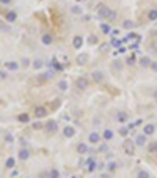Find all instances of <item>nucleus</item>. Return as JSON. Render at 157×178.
<instances>
[{
    "label": "nucleus",
    "mask_w": 157,
    "mask_h": 178,
    "mask_svg": "<svg viewBox=\"0 0 157 178\" xmlns=\"http://www.w3.org/2000/svg\"><path fill=\"white\" fill-rule=\"evenodd\" d=\"M105 19H107V22H110V21H115V19H116V13H115L113 10H110V11H108V14L105 16Z\"/></svg>",
    "instance_id": "obj_36"
},
{
    "label": "nucleus",
    "mask_w": 157,
    "mask_h": 178,
    "mask_svg": "<svg viewBox=\"0 0 157 178\" xmlns=\"http://www.w3.org/2000/svg\"><path fill=\"white\" fill-rule=\"evenodd\" d=\"M0 3H3V5H10L11 0H0Z\"/></svg>",
    "instance_id": "obj_46"
},
{
    "label": "nucleus",
    "mask_w": 157,
    "mask_h": 178,
    "mask_svg": "<svg viewBox=\"0 0 157 178\" xmlns=\"http://www.w3.org/2000/svg\"><path fill=\"white\" fill-rule=\"evenodd\" d=\"M5 21L10 22V24L16 22V21H17V13H16V11H8L6 14H5Z\"/></svg>",
    "instance_id": "obj_20"
},
{
    "label": "nucleus",
    "mask_w": 157,
    "mask_h": 178,
    "mask_svg": "<svg viewBox=\"0 0 157 178\" xmlns=\"http://www.w3.org/2000/svg\"><path fill=\"white\" fill-rule=\"evenodd\" d=\"M101 178H108V173H107V175H105V173H104V175L101 177Z\"/></svg>",
    "instance_id": "obj_47"
},
{
    "label": "nucleus",
    "mask_w": 157,
    "mask_h": 178,
    "mask_svg": "<svg viewBox=\"0 0 157 178\" xmlns=\"http://www.w3.org/2000/svg\"><path fill=\"white\" fill-rule=\"evenodd\" d=\"M82 46H83V38H82L80 35H76L72 38V47L74 49H82Z\"/></svg>",
    "instance_id": "obj_13"
},
{
    "label": "nucleus",
    "mask_w": 157,
    "mask_h": 178,
    "mask_svg": "<svg viewBox=\"0 0 157 178\" xmlns=\"http://www.w3.org/2000/svg\"><path fill=\"white\" fill-rule=\"evenodd\" d=\"M19 161H27V159H30V156H31V153H30V150L29 148H21L19 150Z\"/></svg>",
    "instance_id": "obj_12"
},
{
    "label": "nucleus",
    "mask_w": 157,
    "mask_h": 178,
    "mask_svg": "<svg viewBox=\"0 0 157 178\" xmlns=\"http://www.w3.org/2000/svg\"><path fill=\"white\" fill-rule=\"evenodd\" d=\"M129 132H131V129H129L127 126H121V128L118 129V134L121 136V137H127V136H129Z\"/></svg>",
    "instance_id": "obj_29"
},
{
    "label": "nucleus",
    "mask_w": 157,
    "mask_h": 178,
    "mask_svg": "<svg viewBox=\"0 0 157 178\" xmlns=\"http://www.w3.org/2000/svg\"><path fill=\"white\" fill-rule=\"evenodd\" d=\"M71 178H78V177H71Z\"/></svg>",
    "instance_id": "obj_49"
},
{
    "label": "nucleus",
    "mask_w": 157,
    "mask_h": 178,
    "mask_svg": "<svg viewBox=\"0 0 157 178\" xmlns=\"http://www.w3.org/2000/svg\"><path fill=\"white\" fill-rule=\"evenodd\" d=\"M116 120H118L119 123H126V121L129 120V113L124 112V111H119V112L116 113Z\"/></svg>",
    "instance_id": "obj_24"
},
{
    "label": "nucleus",
    "mask_w": 157,
    "mask_h": 178,
    "mask_svg": "<svg viewBox=\"0 0 157 178\" xmlns=\"http://www.w3.org/2000/svg\"><path fill=\"white\" fill-rule=\"evenodd\" d=\"M30 65H31V62L29 60V58H24V60H22V66H24V68L30 66Z\"/></svg>",
    "instance_id": "obj_43"
},
{
    "label": "nucleus",
    "mask_w": 157,
    "mask_h": 178,
    "mask_svg": "<svg viewBox=\"0 0 157 178\" xmlns=\"http://www.w3.org/2000/svg\"><path fill=\"white\" fill-rule=\"evenodd\" d=\"M63 136H64L66 139H71V137H74V136H76V128H74V126H71V125L64 126V128H63Z\"/></svg>",
    "instance_id": "obj_9"
},
{
    "label": "nucleus",
    "mask_w": 157,
    "mask_h": 178,
    "mask_svg": "<svg viewBox=\"0 0 157 178\" xmlns=\"http://www.w3.org/2000/svg\"><path fill=\"white\" fill-rule=\"evenodd\" d=\"M43 128H44V125H43V123H39V121L33 123V129H43Z\"/></svg>",
    "instance_id": "obj_42"
},
{
    "label": "nucleus",
    "mask_w": 157,
    "mask_h": 178,
    "mask_svg": "<svg viewBox=\"0 0 157 178\" xmlns=\"http://www.w3.org/2000/svg\"><path fill=\"white\" fill-rule=\"evenodd\" d=\"M69 11H71L74 16H82L83 14V8H82L80 5H72L71 8H69Z\"/></svg>",
    "instance_id": "obj_23"
},
{
    "label": "nucleus",
    "mask_w": 157,
    "mask_h": 178,
    "mask_svg": "<svg viewBox=\"0 0 157 178\" xmlns=\"http://www.w3.org/2000/svg\"><path fill=\"white\" fill-rule=\"evenodd\" d=\"M47 178H60V170L58 169H50L49 173H47Z\"/></svg>",
    "instance_id": "obj_30"
},
{
    "label": "nucleus",
    "mask_w": 157,
    "mask_h": 178,
    "mask_svg": "<svg viewBox=\"0 0 157 178\" xmlns=\"http://www.w3.org/2000/svg\"><path fill=\"white\" fill-rule=\"evenodd\" d=\"M5 166H6V169H14V166H16V158H8L6 159V162H5Z\"/></svg>",
    "instance_id": "obj_34"
},
{
    "label": "nucleus",
    "mask_w": 157,
    "mask_h": 178,
    "mask_svg": "<svg viewBox=\"0 0 157 178\" xmlns=\"http://www.w3.org/2000/svg\"><path fill=\"white\" fill-rule=\"evenodd\" d=\"M143 134L145 136H154L156 134V125H152V123H146L145 126H143Z\"/></svg>",
    "instance_id": "obj_6"
},
{
    "label": "nucleus",
    "mask_w": 157,
    "mask_h": 178,
    "mask_svg": "<svg viewBox=\"0 0 157 178\" xmlns=\"http://www.w3.org/2000/svg\"><path fill=\"white\" fill-rule=\"evenodd\" d=\"M151 63H152V60L148 55H145V57H141L140 58V65L143 66V68H149L151 66Z\"/></svg>",
    "instance_id": "obj_26"
},
{
    "label": "nucleus",
    "mask_w": 157,
    "mask_h": 178,
    "mask_svg": "<svg viewBox=\"0 0 157 178\" xmlns=\"http://www.w3.org/2000/svg\"><path fill=\"white\" fill-rule=\"evenodd\" d=\"M50 68H52V71H57V72H60V71L64 70V66H63L58 60H55V58H54L52 62H50Z\"/></svg>",
    "instance_id": "obj_19"
},
{
    "label": "nucleus",
    "mask_w": 157,
    "mask_h": 178,
    "mask_svg": "<svg viewBox=\"0 0 157 178\" xmlns=\"http://www.w3.org/2000/svg\"><path fill=\"white\" fill-rule=\"evenodd\" d=\"M88 43H90V44H98V38H96L94 35H91L90 38H88Z\"/></svg>",
    "instance_id": "obj_40"
},
{
    "label": "nucleus",
    "mask_w": 157,
    "mask_h": 178,
    "mask_svg": "<svg viewBox=\"0 0 157 178\" xmlns=\"http://www.w3.org/2000/svg\"><path fill=\"white\" fill-rule=\"evenodd\" d=\"M77 153L78 154H88L90 153V147H88V144H85V142H80L77 145Z\"/></svg>",
    "instance_id": "obj_16"
},
{
    "label": "nucleus",
    "mask_w": 157,
    "mask_h": 178,
    "mask_svg": "<svg viewBox=\"0 0 157 178\" xmlns=\"http://www.w3.org/2000/svg\"><path fill=\"white\" fill-rule=\"evenodd\" d=\"M118 169V162L116 161H108L107 162V170L108 172H115Z\"/></svg>",
    "instance_id": "obj_32"
},
{
    "label": "nucleus",
    "mask_w": 157,
    "mask_h": 178,
    "mask_svg": "<svg viewBox=\"0 0 157 178\" xmlns=\"http://www.w3.org/2000/svg\"><path fill=\"white\" fill-rule=\"evenodd\" d=\"M135 150H137V145L133 140H124L123 144V151L127 154V156H133L135 154Z\"/></svg>",
    "instance_id": "obj_1"
},
{
    "label": "nucleus",
    "mask_w": 157,
    "mask_h": 178,
    "mask_svg": "<svg viewBox=\"0 0 157 178\" xmlns=\"http://www.w3.org/2000/svg\"><path fill=\"white\" fill-rule=\"evenodd\" d=\"M31 66H33V70H41V68L44 66V62L41 60V58H36V60L31 62Z\"/></svg>",
    "instance_id": "obj_28"
},
{
    "label": "nucleus",
    "mask_w": 157,
    "mask_h": 178,
    "mask_svg": "<svg viewBox=\"0 0 157 178\" xmlns=\"http://www.w3.org/2000/svg\"><path fill=\"white\" fill-rule=\"evenodd\" d=\"M44 129L47 134H55V132L58 131V123L55 120H47V123L44 125Z\"/></svg>",
    "instance_id": "obj_2"
},
{
    "label": "nucleus",
    "mask_w": 157,
    "mask_h": 178,
    "mask_svg": "<svg viewBox=\"0 0 157 178\" xmlns=\"http://www.w3.org/2000/svg\"><path fill=\"white\" fill-rule=\"evenodd\" d=\"M135 62H137V55H135V54H132V55H129L126 58V65L127 66H133V65H135Z\"/></svg>",
    "instance_id": "obj_31"
},
{
    "label": "nucleus",
    "mask_w": 157,
    "mask_h": 178,
    "mask_svg": "<svg viewBox=\"0 0 157 178\" xmlns=\"http://www.w3.org/2000/svg\"><path fill=\"white\" fill-rule=\"evenodd\" d=\"M5 68L8 71H17V70H19V63H17V62H6Z\"/></svg>",
    "instance_id": "obj_25"
},
{
    "label": "nucleus",
    "mask_w": 157,
    "mask_h": 178,
    "mask_svg": "<svg viewBox=\"0 0 157 178\" xmlns=\"http://www.w3.org/2000/svg\"><path fill=\"white\" fill-rule=\"evenodd\" d=\"M99 151H101V153H107V151H108V145H107V144L99 145Z\"/></svg>",
    "instance_id": "obj_39"
},
{
    "label": "nucleus",
    "mask_w": 157,
    "mask_h": 178,
    "mask_svg": "<svg viewBox=\"0 0 157 178\" xmlns=\"http://www.w3.org/2000/svg\"><path fill=\"white\" fill-rule=\"evenodd\" d=\"M124 43H126V38H124V39H118V38H112V39H110V46H113V47H116V49L124 46Z\"/></svg>",
    "instance_id": "obj_22"
},
{
    "label": "nucleus",
    "mask_w": 157,
    "mask_h": 178,
    "mask_svg": "<svg viewBox=\"0 0 157 178\" xmlns=\"http://www.w3.org/2000/svg\"><path fill=\"white\" fill-rule=\"evenodd\" d=\"M33 115L36 118H44L46 115H47V109H46L44 106H36L35 111H33Z\"/></svg>",
    "instance_id": "obj_7"
},
{
    "label": "nucleus",
    "mask_w": 157,
    "mask_h": 178,
    "mask_svg": "<svg viewBox=\"0 0 157 178\" xmlns=\"http://www.w3.org/2000/svg\"><path fill=\"white\" fill-rule=\"evenodd\" d=\"M86 166H88V167H86V169H88V172H90V173H93V172L98 170L99 164H98V161H96L94 158H90L88 161H86Z\"/></svg>",
    "instance_id": "obj_11"
},
{
    "label": "nucleus",
    "mask_w": 157,
    "mask_h": 178,
    "mask_svg": "<svg viewBox=\"0 0 157 178\" xmlns=\"http://www.w3.org/2000/svg\"><path fill=\"white\" fill-rule=\"evenodd\" d=\"M5 140L8 144H11L13 140H14V137H13V134H10V132H8V134H5Z\"/></svg>",
    "instance_id": "obj_41"
},
{
    "label": "nucleus",
    "mask_w": 157,
    "mask_h": 178,
    "mask_svg": "<svg viewBox=\"0 0 157 178\" xmlns=\"http://www.w3.org/2000/svg\"><path fill=\"white\" fill-rule=\"evenodd\" d=\"M149 68H151V70H152V71H157V62H152V63H151V66H149Z\"/></svg>",
    "instance_id": "obj_44"
},
{
    "label": "nucleus",
    "mask_w": 157,
    "mask_h": 178,
    "mask_svg": "<svg viewBox=\"0 0 157 178\" xmlns=\"http://www.w3.org/2000/svg\"><path fill=\"white\" fill-rule=\"evenodd\" d=\"M148 19L149 21H157V10H149L148 11Z\"/></svg>",
    "instance_id": "obj_35"
},
{
    "label": "nucleus",
    "mask_w": 157,
    "mask_h": 178,
    "mask_svg": "<svg viewBox=\"0 0 157 178\" xmlns=\"http://www.w3.org/2000/svg\"><path fill=\"white\" fill-rule=\"evenodd\" d=\"M57 87H58L60 92H66V90L69 88V85H68L66 80H58V82H57Z\"/></svg>",
    "instance_id": "obj_27"
},
{
    "label": "nucleus",
    "mask_w": 157,
    "mask_h": 178,
    "mask_svg": "<svg viewBox=\"0 0 157 178\" xmlns=\"http://www.w3.org/2000/svg\"><path fill=\"white\" fill-rule=\"evenodd\" d=\"M102 140H105V142H108V140H112L113 139V136H115V132L110 129V128H105V129L102 131Z\"/></svg>",
    "instance_id": "obj_15"
},
{
    "label": "nucleus",
    "mask_w": 157,
    "mask_h": 178,
    "mask_svg": "<svg viewBox=\"0 0 157 178\" xmlns=\"http://www.w3.org/2000/svg\"><path fill=\"white\" fill-rule=\"evenodd\" d=\"M133 142H135L137 147H145V145L148 144V136H145V134L141 132V134H138L137 137H135V140H133Z\"/></svg>",
    "instance_id": "obj_10"
},
{
    "label": "nucleus",
    "mask_w": 157,
    "mask_h": 178,
    "mask_svg": "<svg viewBox=\"0 0 157 178\" xmlns=\"http://www.w3.org/2000/svg\"><path fill=\"white\" fill-rule=\"evenodd\" d=\"M110 8L107 5H104V3H98V6H96V14H98L99 17H102V19H105V16L108 14Z\"/></svg>",
    "instance_id": "obj_4"
},
{
    "label": "nucleus",
    "mask_w": 157,
    "mask_h": 178,
    "mask_svg": "<svg viewBox=\"0 0 157 178\" xmlns=\"http://www.w3.org/2000/svg\"><path fill=\"white\" fill-rule=\"evenodd\" d=\"M76 85H77L78 90H86V88H88V85H90V82H88L86 77H78V79L76 80Z\"/></svg>",
    "instance_id": "obj_8"
},
{
    "label": "nucleus",
    "mask_w": 157,
    "mask_h": 178,
    "mask_svg": "<svg viewBox=\"0 0 157 178\" xmlns=\"http://www.w3.org/2000/svg\"><path fill=\"white\" fill-rule=\"evenodd\" d=\"M137 178H149V173H148L146 170H140L137 173Z\"/></svg>",
    "instance_id": "obj_38"
},
{
    "label": "nucleus",
    "mask_w": 157,
    "mask_h": 178,
    "mask_svg": "<svg viewBox=\"0 0 157 178\" xmlns=\"http://www.w3.org/2000/svg\"><path fill=\"white\" fill-rule=\"evenodd\" d=\"M101 142H102V136H101L98 131L90 132V136H88V144H91V145H99Z\"/></svg>",
    "instance_id": "obj_3"
},
{
    "label": "nucleus",
    "mask_w": 157,
    "mask_h": 178,
    "mask_svg": "<svg viewBox=\"0 0 157 178\" xmlns=\"http://www.w3.org/2000/svg\"><path fill=\"white\" fill-rule=\"evenodd\" d=\"M148 150H149V153H156L157 151V142H151L149 147H148Z\"/></svg>",
    "instance_id": "obj_37"
},
{
    "label": "nucleus",
    "mask_w": 157,
    "mask_h": 178,
    "mask_svg": "<svg viewBox=\"0 0 157 178\" xmlns=\"http://www.w3.org/2000/svg\"><path fill=\"white\" fill-rule=\"evenodd\" d=\"M121 27L124 30H133V29H135V22H133L132 19H124Z\"/></svg>",
    "instance_id": "obj_21"
},
{
    "label": "nucleus",
    "mask_w": 157,
    "mask_h": 178,
    "mask_svg": "<svg viewBox=\"0 0 157 178\" xmlns=\"http://www.w3.org/2000/svg\"><path fill=\"white\" fill-rule=\"evenodd\" d=\"M104 77H105V74L101 70H94L93 72H91V79H93L96 84H101V82H104Z\"/></svg>",
    "instance_id": "obj_5"
},
{
    "label": "nucleus",
    "mask_w": 157,
    "mask_h": 178,
    "mask_svg": "<svg viewBox=\"0 0 157 178\" xmlns=\"http://www.w3.org/2000/svg\"><path fill=\"white\" fill-rule=\"evenodd\" d=\"M41 43H43L44 46H50V44L54 43V36L50 33H44L43 36H41Z\"/></svg>",
    "instance_id": "obj_17"
},
{
    "label": "nucleus",
    "mask_w": 157,
    "mask_h": 178,
    "mask_svg": "<svg viewBox=\"0 0 157 178\" xmlns=\"http://www.w3.org/2000/svg\"><path fill=\"white\" fill-rule=\"evenodd\" d=\"M99 29H101V32H102L104 35H110L112 33V25H110V22H102V24L99 25Z\"/></svg>",
    "instance_id": "obj_18"
},
{
    "label": "nucleus",
    "mask_w": 157,
    "mask_h": 178,
    "mask_svg": "<svg viewBox=\"0 0 157 178\" xmlns=\"http://www.w3.org/2000/svg\"><path fill=\"white\" fill-rule=\"evenodd\" d=\"M76 62H77V65H86V63L90 62V55L88 54H78L77 58H76Z\"/></svg>",
    "instance_id": "obj_14"
},
{
    "label": "nucleus",
    "mask_w": 157,
    "mask_h": 178,
    "mask_svg": "<svg viewBox=\"0 0 157 178\" xmlns=\"http://www.w3.org/2000/svg\"><path fill=\"white\" fill-rule=\"evenodd\" d=\"M77 2H86V0H77Z\"/></svg>",
    "instance_id": "obj_48"
},
{
    "label": "nucleus",
    "mask_w": 157,
    "mask_h": 178,
    "mask_svg": "<svg viewBox=\"0 0 157 178\" xmlns=\"http://www.w3.org/2000/svg\"><path fill=\"white\" fill-rule=\"evenodd\" d=\"M0 79H6V71H0Z\"/></svg>",
    "instance_id": "obj_45"
},
{
    "label": "nucleus",
    "mask_w": 157,
    "mask_h": 178,
    "mask_svg": "<svg viewBox=\"0 0 157 178\" xmlns=\"http://www.w3.org/2000/svg\"><path fill=\"white\" fill-rule=\"evenodd\" d=\"M17 121H21V123H29V121H30V115H29V113H21V115H17Z\"/></svg>",
    "instance_id": "obj_33"
}]
</instances>
